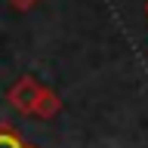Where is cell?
I'll list each match as a JSON object with an SVG mask.
<instances>
[{"label": "cell", "instance_id": "obj_4", "mask_svg": "<svg viewBox=\"0 0 148 148\" xmlns=\"http://www.w3.org/2000/svg\"><path fill=\"white\" fill-rule=\"evenodd\" d=\"M37 0H12V6L16 9H28V6H34Z\"/></svg>", "mask_w": 148, "mask_h": 148}, {"label": "cell", "instance_id": "obj_2", "mask_svg": "<svg viewBox=\"0 0 148 148\" xmlns=\"http://www.w3.org/2000/svg\"><path fill=\"white\" fill-rule=\"evenodd\" d=\"M59 111V99H56L53 92H40V99H37V105H34V114H40V117H49V114H56Z\"/></svg>", "mask_w": 148, "mask_h": 148}, {"label": "cell", "instance_id": "obj_1", "mask_svg": "<svg viewBox=\"0 0 148 148\" xmlns=\"http://www.w3.org/2000/svg\"><path fill=\"white\" fill-rule=\"evenodd\" d=\"M40 92H43V90L37 86V80L22 77V80L9 90V102H12L18 111H25V114L31 111V114H34V105H37V99H40Z\"/></svg>", "mask_w": 148, "mask_h": 148}, {"label": "cell", "instance_id": "obj_3", "mask_svg": "<svg viewBox=\"0 0 148 148\" xmlns=\"http://www.w3.org/2000/svg\"><path fill=\"white\" fill-rule=\"evenodd\" d=\"M0 148H25V142H22L16 133H9V130H0Z\"/></svg>", "mask_w": 148, "mask_h": 148}]
</instances>
